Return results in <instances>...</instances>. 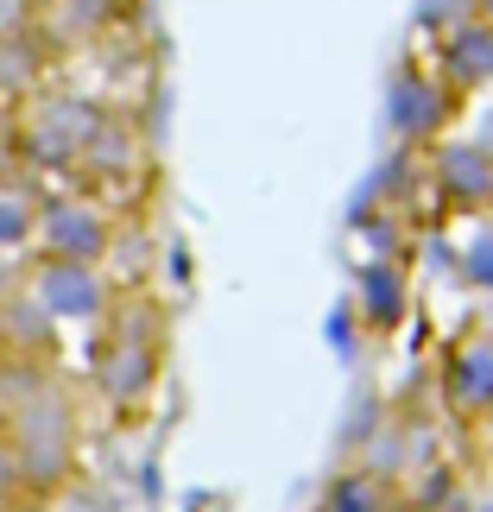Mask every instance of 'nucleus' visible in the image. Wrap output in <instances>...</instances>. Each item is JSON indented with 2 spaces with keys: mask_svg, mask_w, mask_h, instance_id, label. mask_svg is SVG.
<instances>
[{
  "mask_svg": "<svg viewBox=\"0 0 493 512\" xmlns=\"http://www.w3.org/2000/svg\"><path fill=\"white\" fill-rule=\"evenodd\" d=\"M38 298H45V310L83 317V310L95 304V279L83 272V260H51L45 272H38Z\"/></svg>",
  "mask_w": 493,
  "mask_h": 512,
  "instance_id": "1",
  "label": "nucleus"
},
{
  "mask_svg": "<svg viewBox=\"0 0 493 512\" xmlns=\"http://www.w3.org/2000/svg\"><path fill=\"white\" fill-rule=\"evenodd\" d=\"M45 241L57 247V260H83V253H95L102 247V228L95 222H83V215H70V209H45Z\"/></svg>",
  "mask_w": 493,
  "mask_h": 512,
  "instance_id": "2",
  "label": "nucleus"
},
{
  "mask_svg": "<svg viewBox=\"0 0 493 512\" xmlns=\"http://www.w3.org/2000/svg\"><path fill=\"white\" fill-rule=\"evenodd\" d=\"M26 234H32V209L13 190H0V247H19Z\"/></svg>",
  "mask_w": 493,
  "mask_h": 512,
  "instance_id": "3",
  "label": "nucleus"
}]
</instances>
